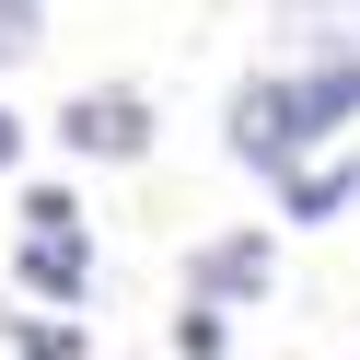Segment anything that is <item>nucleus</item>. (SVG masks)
<instances>
[{
	"instance_id": "1",
	"label": "nucleus",
	"mask_w": 360,
	"mask_h": 360,
	"mask_svg": "<svg viewBox=\"0 0 360 360\" xmlns=\"http://www.w3.org/2000/svg\"><path fill=\"white\" fill-rule=\"evenodd\" d=\"M349 117H360V58H279V70H256V82L233 94L221 128H233V163L279 186V174L314 163Z\"/></svg>"
},
{
	"instance_id": "2",
	"label": "nucleus",
	"mask_w": 360,
	"mask_h": 360,
	"mask_svg": "<svg viewBox=\"0 0 360 360\" xmlns=\"http://www.w3.org/2000/svg\"><path fill=\"white\" fill-rule=\"evenodd\" d=\"M47 128H58L70 163H140V151H151V94H140V82H82Z\"/></svg>"
},
{
	"instance_id": "3",
	"label": "nucleus",
	"mask_w": 360,
	"mask_h": 360,
	"mask_svg": "<svg viewBox=\"0 0 360 360\" xmlns=\"http://www.w3.org/2000/svg\"><path fill=\"white\" fill-rule=\"evenodd\" d=\"M267 279H279V233H267V221H233V233H210V244L186 256V302L221 314V326H233Z\"/></svg>"
},
{
	"instance_id": "4",
	"label": "nucleus",
	"mask_w": 360,
	"mask_h": 360,
	"mask_svg": "<svg viewBox=\"0 0 360 360\" xmlns=\"http://www.w3.org/2000/svg\"><path fill=\"white\" fill-rule=\"evenodd\" d=\"M337 210H360V151H314V163L279 174V221L290 233H314V221H337Z\"/></svg>"
},
{
	"instance_id": "5",
	"label": "nucleus",
	"mask_w": 360,
	"mask_h": 360,
	"mask_svg": "<svg viewBox=\"0 0 360 360\" xmlns=\"http://www.w3.org/2000/svg\"><path fill=\"white\" fill-rule=\"evenodd\" d=\"M12 290H35V302H94V233L12 244Z\"/></svg>"
},
{
	"instance_id": "6",
	"label": "nucleus",
	"mask_w": 360,
	"mask_h": 360,
	"mask_svg": "<svg viewBox=\"0 0 360 360\" xmlns=\"http://www.w3.org/2000/svg\"><path fill=\"white\" fill-rule=\"evenodd\" d=\"M290 58H360V0H279Z\"/></svg>"
},
{
	"instance_id": "7",
	"label": "nucleus",
	"mask_w": 360,
	"mask_h": 360,
	"mask_svg": "<svg viewBox=\"0 0 360 360\" xmlns=\"http://www.w3.org/2000/svg\"><path fill=\"white\" fill-rule=\"evenodd\" d=\"M0 349H12V360H82V326H70V314H12V302H0Z\"/></svg>"
},
{
	"instance_id": "8",
	"label": "nucleus",
	"mask_w": 360,
	"mask_h": 360,
	"mask_svg": "<svg viewBox=\"0 0 360 360\" xmlns=\"http://www.w3.org/2000/svg\"><path fill=\"white\" fill-rule=\"evenodd\" d=\"M12 210H24V244H47V233H82V198L58 186V174H35V186L12 198Z\"/></svg>"
},
{
	"instance_id": "9",
	"label": "nucleus",
	"mask_w": 360,
	"mask_h": 360,
	"mask_svg": "<svg viewBox=\"0 0 360 360\" xmlns=\"http://www.w3.org/2000/svg\"><path fill=\"white\" fill-rule=\"evenodd\" d=\"M35 35H47V0H0V70L35 58Z\"/></svg>"
},
{
	"instance_id": "10",
	"label": "nucleus",
	"mask_w": 360,
	"mask_h": 360,
	"mask_svg": "<svg viewBox=\"0 0 360 360\" xmlns=\"http://www.w3.org/2000/svg\"><path fill=\"white\" fill-rule=\"evenodd\" d=\"M221 349H233V326H221V314H174V360H221Z\"/></svg>"
},
{
	"instance_id": "11",
	"label": "nucleus",
	"mask_w": 360,
	"mask_h": 360,
	"mask_svg": "<svg viewBox=\"0 0 360 360\" xmlns=\"http://www.w3.org/2000/svg\"><path fill=\"white\" fill-rule=\"evenodd\" d=\"M24 151H35V128L12 117V105H0V174H24Z\"/></svg>"
}]
</instances>
